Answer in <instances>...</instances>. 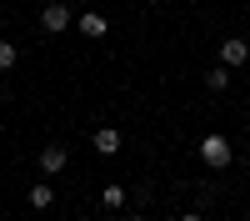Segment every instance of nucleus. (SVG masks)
<instances>
[{"mask_svg":"<svg viewBox=\"0 0 250 221\" xmlns=\"http://www.w3.org/2000/svg\"><path fill=\"white\" fill-rule=\"evenodd\" d=\"M200 161H205V166H210V171H225V166H230V161H235V146H230V136H200Z\"/></svg>","mask_w":250,"mask_h":221,"instance_id":"nucleus-1","label":"nucleus"},{"mask_svg":"<svg viewBox=\"0 0 250 221\" xmlns=\"http://www.w3.org/2000/svg\"><path fill=\"white\" fill-rule=\"evenodd\" d=\"M75 25V15H70V5H60V0H50L45 10H40V30L45 35H65Z\"/></svg>","mask_w":250,"mask_h":221,"instance_id":"nucleus-2","label":"nucleus"},{"mask_svg":"<svg viewBox=\"0 0 250 221\" xmlns=\"http://www.w3.org/2000/svg\"><path fill=\"white\" fill-rule=\"evenodd\" d=\"M65 166H70V146L65 141H50V146L40 151V176H60Z\"/></svg>","mask_w":250,"mask_h":221,"instance_id":"nucleus-3","label":"nucleus"},{"mask_svg":"<svg viewBox=\"0 0 250 221\" xmlns=\"http://www.w3.org/2000/svg\"><path fill=\"white\" fill-rule=\"evenodd\" d=\"M245 60H250V46H245L240 35H230V40H220V66H225V71H240Z\"/></svg>","mask_w":250,"mask_h":221,"instance_id":"nucleus-4","label":"nucleus"},{"mask_svg":"<svg viewBox=\"0 0 250 221\" xmlns=\"http://www.w3.org/2000/svg\"><path fill=\"white\" fill-rule=\"evenodd\" d=\"M75 30L85 35V40H100L110 30V15H100V10H85V15H75Z\"/></svg>","mask_w":250,"mask_h":221,"instance_id":"nucleus-5","label":"nucleus"},{"mask_svg":"<svg viewBox=\"0 0 250 221\" xmlns=\"http://www.w3.org/2000/svg\"><path fill=\"white\" fill-rule=\"evenodd\" d=\"M90 146H95V151H100V156H115V151H120V146H125V136H120V131H115V126H100V131H95V136H90Z\"/></svg>","mask_w":250,"mask_h":221,"instance_id":"nucleus-6","label":"nucleus"},{"mask_svg":"<svg viewBox=\"0 0 250 221\" xmlns=\"http://www.w3.org/2000/svg\"><path fill=\"white\" fill-rule=\"evenodd\" d=\"M100 211H125V186H120V181H105V186H100Z\"/></svg>","mask_w":250,"mask_h":221,"instance_id":"nucleus-7","label":"nucleus"},{"mask_svg":"<svg viewBox=\"0 0 250 221\" xmlns=\"http://www.w3.org/2000/svg\"><path fill=\"white\" fill-rule=\"evenodd\" d=\"M30 206L35 211H50L55 206V186H50V181H35V186H30Z\"/></svg>","mask_w":250,"mask_h":221,"instance_id":"nucleus-8","label":"nucleus"},{"mask_svg":"<svg viewBox=\"0 0 250 221\" xmlns=\"http://www.w3.org/2000/svg\"><path fill=\"white\" fill-rule=\"evenodd\" d=\"M205 86H210V91H230V71H225L220 60H215V66L205 71Z\"/></svg>","mask_w":250,"mask_h":221,"instance_id":"nucleus-9","label":"nucleus"},{"mask_svg":"<svg viewBox=\"0 0 250 221\" xmlns=\"http://www.w3.org/2000/svg\"><path fill=\"white\" fill-rule=\"evenodd\" d=\"M15 60H20V50L10 46V40H0V71H15Z\"/></svg>","mask_w":250,"mask_h":221,"instance_id":"nucleus-10","label":"nucleus"},{"mask_svg":"<svg viewBox=\"0 0 250 221\" xmlns=\"http://www.w3.org/2000/svg\"><path fill=\"white\" fill-rule=\"evenodd\" d=\"M175 221H205V216H200V211H180Z\"/></svg>","mask_w":250,"mask_h":221,"instance_id":"nucleus-11","label":"nucleus"},{"mask_svg":"<svg viewBox=\"0 0 250 221\" xmlns=\"http://www.w3.org/2000/svg\"><path fill=\"white\" fill-rule=\"evenodd\" d=\"M120 221H145V216H120Z\"/></svg>","mask_w":250,"mask_h":221,"instance_id":"nucleus-12","label":"nucleus"},{"mask_svg":"<svg viewBox=\"0 0 250 221\" xmlns=\"http://www.w3.org/2000/svg\"><path fill=\"white\" fill-rule=\"evenodd\" d=\"M75 5H85V10H90V0H75Z\"/></svg>","mask_w":250,"mask_h":221,"instance_id":"nucleus-13","label":"nucleus"},{"mask_svg":"<svg viewBox=\"0 0 250 221\" xmlns=\"http://www.w3.org/2000/svg\"><path fill=\"white\" fill-rule=\"evenodd\" d=\"M240 221H250V216H240Z\"/></svg>","mask_w":250,"mask_h":221,"instance_id":"nucleus-14","label":"nucleus"}]
</instances>
